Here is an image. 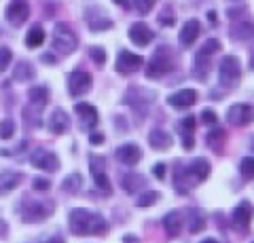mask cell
<instances>
[{
	"mask_svg": "<svg viewBox=\"0 0 254 243\" xmlns=\"http://www.w3.org/2000/svg\"><path fill=\"white\" fill-rule=\"evenodd\" d=\"M70 233L74 235H102L106 233V220L100 214H93L89 209H72L70 211Z\"/></svg>",
	"mask_w": 254,
	"mask_h": 243,
	"instance_id": "cell-1",
	"label": "cell"
},
{
	"mask_svg": "<svg viewBox=\"0 0 254 243\" xmlns=\"http://www.w3.org/2000/svg\"><path fill=\"white\" fill-rule=\"evenodd\" d=\"M210 176V163L205 159H195L187 169H176V191L185 194L189 186L201 184Z\"/></svg>",
	"mask_w": 254,
	"mask_h": 243,
	"instance_id": "cell-2",
	"label": "cell"
},
{
	"mask_svg": "<svg viewBox=\"0 0 254 243\" xmlns=\"http://www.w3.org/2000/svg\"><path fill=\"white\" fill-rule=\"evenodd\" d=\"M76 45H78V38L72 32V28L68 23H58L53 30V51L58 55L66 57L76 49Z\"/></svg>",
	"mask_w": 254,
	"mask_h": 243,
	"instance_id": "cell-3",
	"label": "cell"
},
{
	"mask_svg": "<svg viewBox=\"0 0 254 243\" xmlns=\"http://www.w3.org/2000/svg\"><path fill=\"white\" fill-rule=\"evenodd\" d=\"M218 78L220 85L227 89H235L240 85L242 78V64L235 55H225L220 59V68H218Z\"/></svg>",
	"mask_w": 254,
	"mask_h": 243,
	"instance_id": "cell-4",
	"label": "cell"
},
{
	"mask_svg": "<svg viewBox=\"0 0 254 243\" xmlns=\"http://www.w3.org/2000/svg\"><path fill=\"white\" fill-rule=\"evenodd\" d=\"M55 211L53 201H30L26 207L21 209L23 222H43Z\"/></svg>",
	"mask_w": 254,
	"mask_h": 243,
	"instance_id": "cell-5",
	"label": "cell"
},
{
	"mask_svg": "<svg viewBox=\"0 0 254 243\" xmlns=\"http://www.w3.org/2000/svg\"><path fill=\"white\" fill-rule=\"evenodd\" d=\"M172 70H174V61L170 57L168 49H159L153 55V59L146 64V76L148 78H161L168 72H172Z\"/></svg>",
	"mask_w": 254,
	"mask_h": 243,
	"instance_id": "cell-6",
	"label": "cell"
},
{
	"mask_svg": "<svg viewBox=\"0 0 254 243\" xmlns=\"http://www.w3.org/2000/svg\"><path fill=\"white\" fill-rule=\"evenodd\" d=\"M91 85H93V78L89 72H85V70H74V72H70V76H68V91L72 97L85 96V93L91 89Z\"/></svg>",
	"mask_w": 254,
	"mask_h": 243,
	"instance_id": "cell-7",
	"label": "cell"
},
{
	"mask_svg": "<svg viewBox=\"0 0 254 243\" xmlns=\"http://www.w3.org/2000/svg\"><path fill=\"white\" fill-rule=\"evenodd\" d=\"M227 121L233 127H246V125L254 123V108L248 104H233L227 110Z\"/></svg>",
	"mask_w": 254,
	"mask_h": 243,
	"instance_id": "cell-8",
	"label": "cell"
},
{
	"mask_svg": "<svg viewBox=\"0 0 254 243\" xmlns=\"http://www.w3.org/2000/svg\"><path fill=\"white\" fill-rule=\"evenodd\" d=\"M89 165H91V176H93V182L100 191L110 193V180L106 176V161L98 154H91L89 156Z\"/></svg>",
	"mask_w": 254,
	"mask_h": 243,
	"instance_id": "cell-9",
	"label": "cell"
},
{
	"mask_svg": "<svg viewBox=\"0 0 254 243\" xmlns=\"http://www.w3.org/2000/svg\"><path fill=\"white\" fill-rule=\"evenodd\" d=\"M144 66V59L131 51H121L117 57V72L119 74H133Z\"/></svg>",
	"mask_w": 254,
	"mask_h": 243,
	"instance_id": "cell-10",
	"label": "cell"
},
{
	"mask_svg": "<svg viewBox=\"0 0 254 243\" xmlns=\"http://www.w3.org/2000/svg\"><path fill=\"white\" fill-rule=\"evenodd\" d=\"M30 17V4L28 0H11V4L6 6V21L11 26H21L23 21Z\"/></svg>",
	"mask_w": 254,
	"mask_h": 243,
	"instance_id": "cell-11",
	"label": "cell"
},
{
	"mask_svg": "<svg viewBox=\"0 0 254 243\" xmlns=\"http://www.w3.org/2000/svg\"><path fill=\"white\" fill-rule=\"evenodd\" d=\"M30 161H32V165H34L36 169L49 171V174H53V171L60 169V159L51 150H36L34 154H32Z\"/></svg>",
	"mask_w": 254,
	"mask_h": 243,
	"instance_id": "cell-12",
	"label": "cell"
},
{
	"mask_svg": "<svg viewBox=\"0 0 254 243\" xmlns=\"http://www.w3.org/2000/svg\"><path fill=\"white\" fill-rule=\"evenodd\" d=\"M127 34H129V41L136 47H146V45L153 43V38H155L153 30H150L144 21L131 23V28H129V32H127Z\"/></svg>",
	"mask_w": 254,
	"mask_h": 243,
	"instance_id": "cell-13",
	"label": "cell"
},
{
	"mask_svg": "<svg viewBox=\"0 0 254 243\" xmlns=\"http://www.w3.org/2000/svg\"><path fill=\"white\" fill-rule=\"evenodd\" d=\"M199 99V93L195 89H180L176 93H172L168 97V104L172 108H178V110H185V108H190L195 101Z\"/></svg>",
	"mask_w": 254,
	"mask_h": 243,
	"instance_id": "cell-14",
	"label": "cell"
},
{
	"mask_svg": "<svg viewBox=\"0 0 254 243\" xmlns=\"http://www.w3.org/2000/svg\"><path fill=\"white\" fill-rule=\"evenodd\" d=\"M252 218H254V205H252V203H248V201L240 203V205L233 209V214H231V220H233V224L240 231H248Z\"/></svg>",
	"mask_w": 254,
	"mask_h": 243,
	"instance_id": "cell-15",
	"label": "cell"
},
{
	"mask_svg": "<svg viewBox=\"0 0 254 243\" xmlns=\"http://www.w3.org/2000/svg\"><path fill=\"white\" fill-rule=\"evenodd\" d=\"M195 127H197L195 116H185L178 125V129L182 131V146H185V150H190L195 146Z\"/></svg>",
	"mask_w": 254,
	"mask_h": 243,
	"instance_id": "cell-16",
	"label": "cell"
},
{
	"mask_svg": "<svg viewBox=\"0 0 254 243\" xmlns=\"http://www.w3.org/2000/svg\"><path fill=\"white\" fill-rule=\"evenodd\" d=\"M117 159L127 167H133L142 159V152L136 144H123V146H119V150H117Z\"/></svg>",
	"mask_w": 254,
	"mask_h": 243,
	"instance_id": "cell-17",
	"label": "cell"
},
{
	"mask_svg": "<svg viewBox=\"0 0 254 243\" xmlns=\"http://www.w3.org/2000/svg\"><path fill=\"white\" fill-rule=\"evenodd\" d=\"M199 34H201V23L197 21V19H189L185 26H182V30H180V43L185 45V47H190L193 45L197 38H199Z\"/></svg>",
	"mask_w": 254,
	"mask_h": 243,
	"instance_id": "cell-18",
	"label": "cell"
},
{
	"mask_svg": "<svg viewBox=\"0 0 254 243\" xmlns=\"http://www.w3.org/2000/svg\"><path fill=\"white\" fill-rule=\"evenodd\" d=\"M21 180H23V176L19 171H0V197L13 193L15 188L21 184Z\"/></svg>",
	"mask_w": 254,
	"mask_h": 243,
	"instance_id": "cell-19",
	"label": "cell"
},
{
	"mask_svg": "<svg viewBox=\"0 0 254 243\" xmlns=\"http://www.w3.org/2000/svg\"><path fill=\"white\" fill-rule=\"evenodd\" d=\"M70 129V119L68 114L62 110V108H58V110H53L51 119H49V131L53 133V136H62V133H66Z\"/></svg>",
	"mask_w": 254,
	"mask_h": 243,
	"instance_id": "cell-20",
	"label": "cell"
},
{
	"mask_svg": "<svg viewBox=\"0 0 254 243\" xmlns=\"http://www.w3.org/2000/svg\"><path fill=\"white\" fill-rule=\"evenodd\" d=\"M148 144L150 148H155V150H170L172 144H174V140L168 131H163V129H153L148 133Z\"/></svg>",
	"mask_w": 254,
	"mask_h": 243,
	"instance_id": "cell-21",
	"label": "cell"
},
{
	"mask_svg": "<svg viewBox=\"0 0 254 243\" xmlns=\"http://www.w3.org/2000/svg\"><path fill=\"white\" fill-rule=\"evenodd\" d=\"M210 55H205L203 51H197L195 53V59H193V74L197 81H205L208 78V72H210Z\"/></svg>",
	"mask_w": 254,
	"mask_h": 243,
	"instance_id": "cell-22",
	"label": "cell"
},
{
	"mask_svg": "<svg viewBox=\"0 0 254 243\" xmlns=\"http://www.w3.org/2000/svg\"><path fill=\"white\" fill-rule=\"evenodd\" d=\"M163 229L168 233V237H172V239L178 237L180 231H182V214L180 211H170V214L163 218Z\"/></svg>",
	"mask_w": 254,
	"mask_h": 243,
	"instance_id": "cell-23",
	"label": "cell"
},
{
	"mask_svg": "<svg viewBox=\"0 0 254 243\" xmlns=\"http://www.w3.org/2000/svg\"><path fill=\"white\" fill-rule=\"evenodd\" d=\"M28 97H30V104H32V106L45 108L47 104H49L51 91H49V87H45V85H38V87H32V89L28 91Z\"/></svg>",
	"mask_w": 254,
	"mask_h": 243,
	"instance_id": "cell-24",
	"label": "cell"
},
{
	"mask_svg": "<svg viewBox=\"0 0 254 243\" xmlns=\"http://www.w3.org/2000/svg\"><path fill=\"white\" fill-rule=\"evenodd\" d=\"M74 112L81 116L83 125H98V110H95L91 104L78 101V104H74Z\"/></svg>",
	"mask_w": 254,
	"mask_h": 243,
	"instance_id": "cell-25",
	"label": "cell"
},
{
	"mask_svg": "<svg viewBox=\"0 0 254 243\" xmlns=\"http://www.w3.org/2000/svg\"><path fill=\"white\" fill-rule=\"evenodd\" d=\"M43 43H45V30H43V26H32L30 28V32L26 34V45L30 47V49H38V47H43Z\"/></svg>",
	"mask_w": 254,
	"mask_h": 243,
	"instance_id": "cell-26",
	"label": "cell"
},
{
	"mask_svg": "<svg viewBox=\"0 0 254 243\" xmlns=\"http://www.w3.org/2000/svg\"><path fill=\"white\" fill-rule=\"evenodd\" d=\"M140 186H146V180L142 176H136V174H127L123 178V188L125 193H136Z\"/></svg>",
	"mask_w": 254,
	"mask_h": 243,
	"instance_id": "cell-27",
	"label": "cell"
},
{
	"mask_svg": "<svg viewBox=\"0 0 254 243\" xmlns=\"http://www.w3.org/2000/svg\"><path fill=\"white\" fill-rule=\"evenodd\" d=\"M81 186H83V176L76 174V171H74V174H70V176L62 182V188H64L66 193H76Z\"/></svg>",
	"mask_w": 254,
	"mask_h": 243,
	"instance_id": "cell-28",
	"label": "cell"
},
{
	"mask_svg": "<svg viewBox=\"0 0 254 243\" xmlns=\"http://www.w3.org/2000/svg\"><path fill=\"white\" fill-rule=\"evenodd\" d=\"M34 78V70H32L30 64L21 61V64L15 68V81H32Z\"/></svg>",
	"mask_w": 254,
	"mask_h": 243,
	"instance_id": "cell-29",
	"label": "cell"
},
{
	"mask_svg": "<svg viewBox=\"0 0 254 243\" xmlns=\"http://www.w3.org/2000/svg\"><path fill=\"white\" fill-rule=\"evenodd\" d=\"M205 229V220H203V216L199 214V211H190V224H189V231L190 233H201Z\"/></svg>",
	"mask_w": 254,
	"mask_h": 243,
	"instance_id": "cell-30",
	"label": "cell"
},
{
	"mask_svg": "<svg viewBox=\"0 0 254 243\" xmlns=\"http://www.w3.org/2000/svg\"><path fill=\"white\" fill-rule=\"evenodd\" d=\"M159 199H161V194H159L157 191H144V194L138 199V205L140 207H150V205H155Z\"/></svg>",
	"mask_w": 254,
	"mask_h": 243,
	"instance_id": "cell-31",
	"label": "cell"
},
{
	"mask_svg": "<svg viewBox=\"0 0 254 243\" xmlns=\"http://www.w3.org/2000/svg\"><path fill=\"white\" fill-rule=\"evenodd\" d=\"M240 169H242V176L246 180H254V156H246V159H242Z\"/></svg>",
	"mask_w": 254,
	"mask_h": 243,
	"instance_id": "cell-32",
	"label": "cell"
},
{
	"mask_svg": "<svg viewBox=\"0 0 254 243\" xmlns=\"http://www.w3.org/2000/svg\"><path fill=\"white\" fill-rule=\"evenodd\" d=\"M15 136V123L11 119H4L0 123V140H11Z\"/></svg>",
	"mask_w": 254,
	"mask_h": 243,
	"instance_id": "cell-33",
	"label": "cell"
},
{
	"mask_svg": "<svg viewBox=\"0 0 254 243\" xmlns=\"http://www.w3.org/2000/svg\"><path fill=\"white\" fill-rule=\"evenodd\" d=\"M225 131H222V129H216V131H210L208 133V146H212V148H216V150H218V148H220V144L222 142H225Z\"/></svg>",
	"mask_w": 254,
	"mask_h": 243,
	"instance_id": "cell-34",
	"label": "cell"
},
{
	"mask_svg": "<svg viewBox=\"0 0 254 243\" xmlns=\"http://www.w3.org/2000/svg\"><path fill=\"white\" fill-rule=\"evenodd\" d=\"M233 34H235V38H252L254 36V26L252 23H242V26H237L235 30H233Z\"/></svg>",
	"mask_w": 254,
	"mask_h": 243,
	"instance_id": "cell-35",
	"label": "cell"
},
{
	"mask_svg": "<svg viewBox=\"0 0 254 243\" xmlns=\"http://www.w3.org/2000/svg\"><path fill=\"white\" fill-rule=\"evenodd\" d=\"M11 59H13V53H11L9 47H0V74H2L4 70L9 68Z\"/></svg>",
	"mask_w": 254,
	"mask_h": 243,
	"instance_id": "cell-36",
	"label": "cell"
},
{
	"mask_svg": "<svg viewBox=\"0 0 254 243\" xmlns=\"http://www.w3.org/2000/svg\"><path fill=\"white\" fill-rule=\"evenodd\" d=\"M199 51H203L205 53V55H214V53H218L220 51V41H218V38H210V41H205L203 43V47H201V49Z\"/></svg>",
	"mask_w": 254,
	"mask_h": 243,
	"instance_id": "cell-37",
	"label": "cell"
},
{
	"mask_svg": "<svg viewBox=\"0 0 254 243\" xmlns=\"http://www.w3.org/2000/svg\"><path fill=\"white\" fill-rule=\"evenodd\" d=\"M133 6H136V11L142 13V15H146L153 11V6H155V0H131Z\"/></svg>",
	"mask_w": 254,
	"mask_h": 243,
	"instance_id": "cell-38",
	"label": "cell"
},
{
	"mask_svg": "<svg viewBox=\"0 0 254 243\" xmlns=\"http://www.w3.org/2000/svg\"><path fill=\"white\" fill-rule=\"evenodd\" d=\"M91 59L98 66H104L106 64V51L102 49V47H93V49H91Z\"/></svg>",
	"mask_w": 254,
	"mask_h": 243,
	"instance_id": "cell-39",
	"label": "cell"
},
{
	"mask_svg": "<svg viewBox=\"0 0 254 243\" xmlns=\"http://www.w3.org/2000/svg\"><path fill=\"white\" fill-rule=\"evenodd\" d=\"M201 121H203L205 125H214V123H216V121H218V114H216V112H214V110H212V108H205V110L201 112Z\"/></svg>",
	"mask_w": 254,
	"mask_h": 243,
	"instance_id": "cell-40",
	"label": "cell"
},
{
	"mask_svg": "<svg viewBox=\"0 0 254 243\" xmlns=\"http://www.w3.org/2000/svg\"><path fill=\"white\" fill-rule=\"evenodd\" d=\"M51 182L47 178H34V191H49Z\"/></svg>",
	"mask_w": 254,
	"mask_h": 243,
	"instance_id": "cell-41",
	"label": "cell"
},
{
	"mask_svg": "<svg viewBox=\"0 0 254 243\" xmlns=\"http://www.w3.org/2000/svg\"><path fill=\"white\" fill-rule=\"evenodd\" d=\"M153 176H155L157 180H163V178H165V165H163V163H155Z\"/></svg>",
	"mask_w": 254,
	"mask_h": 243,
	"instance_id": "cell-42",
	"label": "cell"
},
{
	"mask_svg": "<svg viewBox=\"0 0 254 243\" xmlns=\"http://www.w3.org/2000/svg\"><path fill=\"white\" fill-rule=\"evenodd\" d=\"M89 142H91L93 146H100V144H104V133H100V131L91 133V136H89Z\"/></svg>",
	"mask_w": 254,
	"mask_h": 243,
	"instance_id": "cell-43",
	"label": "cell"
},
{
	"mask_svg": "<svg viewBox=\"0 0 254 243\" xmlns=\"http://www.w3.org/2000/svg\"><path fill=\"white\" fill-rule=\"evenodd\" d=\"M123 243H138V239L133 237V235H127V237L123 239Z\"/></svg>",
	"mask_w": 254,
	"mask_h": 243,
	"instance_id": "cell-44",
	"label": "cell"
},
{
	"mask_svg": "<svg viewBox=\"0 0 254 243\" xmlns=\"http://www.w3.org/2000/svg\"><path fill=\"white\" fill-rule=\"evenodd\" d=\"M208 19H210V23H214V26H216V13H214V11L208 13Z\"/></svg>",
	"mask_w": 254,
	"mask_h": 243,
	"instance_id": "cell-45",
	"label": "cell"
},
{
	"mask_svg": "<svg viewBox=\"0 0 254 243\" xmlns=\"http://www.w3.org/2000/svg\"><path fill=\"white\" fill-rule=\"evenodd\" d=\"M45 243H66L64 239H60V237H53V239H49V241H45Z\"/></svg>",
	"mask_w": 254,
	"mask_h": 243,
	"instance_id": "cell-46",
	"label": "cell"
},
{
	"mask_svg": "<svg viewBox=\"0 0 254 243\" xmlns=\"http://www.w3.org/2000/svg\"><path fill=\"white\" fill-rule=\"evenodd\" d=\"M115 2H117L119 6H127V0H115Z\"/></svg>",
	"mask_w": 254,
	"mask_h": 243,
	"instance_id": "cell-47",
	"label": "cell"
},
{
	"mask_svg": "<svg viewBox=\"0 0 254 243\" xmlns=\"http://www.w3.org/2000/svg\"><path fill=\"white\" fill-rule=\"evenodd\" d=\"M201 243H218V241H216V239H212V237H210V239H203Z\"/></svg>",
	"mask_w": 254,
	"mask_h": 243,
	"instance_id": "cell-48",
	"label": "cell"
},
{
	"mask_svg": "<svg viewBox=\"0 0 254 243\" xmlns=\"http://www.w3.org/2000/svg\"><path fill=\"white\" fill-rule=\"evenodd\" d=\"M250 68L254 70V55H252V59H250Z\"/></svg>",
	"mask_w": 254,
	"mask_h": 243,
	"instance_id": "cell-49",
	"label": "cell"
}]
</instances>
